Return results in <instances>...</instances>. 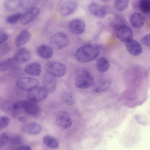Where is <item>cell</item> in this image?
Listing matches in <instances>:
<instances>
[{
	"instance_id": "obj_12",
	"label": "cell",
	"mask_w": 150,
	"mask_h": 150,
	"mask_svg": "<svg viewBox=\"0 0 150 150\" xmlns=\"http://www.w3.org/2000/svg\"><path fill=\"white\" fill-rule=\"evenodd\" d=\"M38 103L28 99L23 100V109L28 114L32 115H36L39 114L40 109Z\"/></svg>"
},
{
	"instance_id": "obj_16",
	"label": "cell",
	"mask_w": 150,
	"mask_h": 150,
	"mask_svg": "<svg viewBox=\"0 0 150 150\" xmlns=\"http://www.w3.org/2000/svg\"><path fill=\"white\" fill-rule=\"evenodd\" d=\"M22 130L28 134L35 135L39 134L42 131L41 126L38 123L31 122L27 123L22 127Z\"/></svg>"
},
{
	"instance_id": "obj_2",
	"label": "cell",
	"mask_w": 150,
	"mask_h": 150,
	"mask_svg": "<svg viewBox=\"0 0 150 150\" xmlns=\"http://www.w3.org/2000/svg\"><path fill=\"white\" fill-rule=\"evenodd\" d=\"M94 83V78L93 76L86 69L81 68L76 71L75 84L77 88L86 89L92 86Z\"/></svg>"
},
{
	"instance_id": "obj_10",
	"label": "cell",
	"mask_w": 150,
	"mask_h": 150,
	"mask_svg": "<svg viewBox=\"0 0 150 150\" xmlns=\"http://www.w3.org/2000/svg\"><path fill=\"white\" fill-rule=\"evenodd\" d=\"M77 6L74 0H66L61 4L59 9V13L64 16H67L72 14L76 10Z\"/></svg>"
},
{
	"instance_id": "obj_23",
	"label": "cell",
	"mask_w": 150,
	"mask_h": 150,
	"mask_svg": "<svg viewBox=\"0 0 150 150\" xmlns=\"http://www.w3.org/2000/svg\"><path fill=\"white\" fill-rule=\"evenodd\" d=\"M43 142L47 147L52 149H56L59 146L58 141L54 137L49 135L44 136L42 139Z\"/></svg>"
},
{
	"instance_id": "obj_4",
	"label": "cell",
	"mask_w": 150,
	"mask_h": 150,
	"mask_svg": "<svg viewBox=\"0 0 150 150\" xmlns=\"http://www.w3.org/2000/svg\"><path fill=\"white\" fill-rule=\"evenodd\" d=\"M45 69L47 73L56 78L64 76L67 70L66 67L64 64L54 61L47 63Z\"/></svg>"
},
{
	"instance_id": "obj_18",
	"label": "cell",
	"mask_w": 150,
	"mask_h": 150,
	"mask_svg": "<svg viewBox=\"0 0 150 150\" xmlns=\"http://www.w3.org/2000/svg\"><path fill=\"white\" fill-rule=\"evenodd\" d=\"M40 64L36 62L30 63L27 65L25 69V72L28 75L33 76L39 75L41 71Z\"/></svg>"
},
{
	"instance_id": "obj_35",
	"label": "cell",
	"mask_w": 150,
	"mask_h": 150,
	"mask_svg": "<svg viewBox=\"0 0 150 150\" xmlns=\"http://www.w3.org/2000/svg\"><path fill=\"white\" fill-rule=\"evenodd\" d=\"M9 141L12 144L16 146L21 145L23 142L22 137L20 135L14 136L9 139Z\"/></svg>"
},
{
	"instance_id": "obj_29",
	"label": "cell",
	"mask_w": 150,
	"mask_h": 150,
	"mask_svg": "<svg viewBox=\"0 0 150 150\" xmlns=\"http://www.w3.org/2000/svg\"><path fill=\"white\" fill-rule=\"evenodd\" d=\"M13 103L8 101L4 100L0 103V107L4 112L13 115Z\"/></svg>"
},
{
	"instance_id": "obj_5",
	"label": "cell",
	"mask_w": 150,
	"mask_h": 150,
	"mask_svg": "<svg viewBox=\"0 0 150 150\" xmlns=\"http://www.w3.org/2000/svg\"><path fill=\"white\" fill-rule=\"evenodd\" d=\"M39 84V82L37 79L29 77H21L16 82V86L18 88L28 91L38 86Z\"/></svg>"
},
{
	"instance_id": "obj_40",
	"label": "cell",
	"mask_w": 150,
	"mask_h": 150,
	"mask_svg": "<svg viewBox=\"0 0 150 150\" xmlns=\"http://www.w3.org/2000/svg\"><path fill=\"white\" fill-rule=\"evenodd\" d=\"M101 0V1H107L108 0Z\"/></svg>"
},
{
	"instance_id": "obj_14",
	"label": "cell",
	"mask_w": 150,
	"mask_h": 150,
	"mask_svg": "<svg viewBox=\"0 0 150 150\" xmlns=\"http://www.w3.org/2000/svg\"><path fill=\"white\" fill-rule=\"evenodd\" d=\"M125 46L128 52L133 56H139L142 52V48L141 45L132 39L126 42Z\"/></svg>"
},
{
	"instance_id": "obj_8",
	"label": "cell",
	"mask_w": 150,
	"mask_h": 150,
	"mask_svg": "<svg viewBox=\"0 0 150 150\" xmlns=\"http://www.w3.org/2000/svg\"><path fill=\"white\" fill-rule=\"evenodd\" d=\"M42 83L43 87L48 93L52 94L55 92L57 86L56 77L46 73L43 76Z\"/></svg>"
},
{
	"instance_id": "obj_21",
	"label": "cell",
	"mask_w": 150,
	"mask_h": 150,
	"mask_svg": "<svg viewBox=\"0 0 150 150\" xmlns=\"http://www.w3.org/2000/svg\"><path fill=\"white\" fill-rule=\"evenodd\" d=\"M144 16L139 13H135L132 14L130 17V22L132 25L136 29L141 28L144 23Z\"/></svg>"
},
{
	"instance_id": "obj_22",
	"label": "cell",
	"mask_w": 150,
	"mask_h": 150,
	"mask_svg": "<svg viewBox=\"0 0 150 150\" xmlns=\"http://www.w3.org/2000/svg\"><path fill=\"white\" fill-rule=\"evenodd\" d=\"M18 63L14 56L4 60L0 62V71H4L14 68Z\"/></svg>"
},
{
	"instance_id": "obj_20",
	"label": "cell",
	"mask_w": 150,
	"mask_h": 150,
	"mask_svg": "<svg viewBox=\"0 0 150 150\" xmlns=\"http://www.w3.org/2000/svg\"><path fill=\"white\" fill-rule=\"evenodd\" d=\"M14 57L18 63H24L30 60L31 54L27 49L22 48L18 50Z\"/></svg>"
},
{
	"instance_id": "obj_34",
	"label": "cell",
	"mask_w": 150,
	"mask_h": 150,
	"mask_svg": "<svg viewBox=\"0 0 150 150\" xmlns=\"http://www.w3.org/2000/svg\"><path fill=\"white\" fill-rule=\"evenodd\" d=\"M10 122V119L7 116H2L0 117V131L6 128Z\"/></svg>"
},
{
	"instance_id": "obj_13",
	"label": "cell",
	"mask_w": 150,
	"mask_h": 150,
	"mask_svg": "<svg viewBox=\"0 0 150 150\" xmlns=\"http://www.w3.org/2000/svg\"><path fill=\"white\" fill-rule=\"evenodd\" d=\"M85 28L84 22L82 20L77 19L71 22L69 25V28L73 34L80 35L84 32Z\"/></svg>"
},
{
	"instance_id": "obj_27",
	"label": "cell",
	"mask_w": 150,
	"mask_h": 150,
	"mask_svg": "<svg viewBox=\"0 0 150 150\" xmlns=\"http://www.w3.org/2000/svg\"><path fill=\"white\" fill-rule=\"evenodd\" d=\"M111 82L109 80H105L99 83L95 88L94 91L97 92H103L107 91L110 88Z\"/></svg>"
},
{
	"instance_id": "obj_37",
	"label": "cell",
	"mask_w": 150,
	"mask_h": 150,
	"mask_svg": "<svg viewBox=\"0 0 150 150\" xmlns=\"http://www.w3.org/2000/svg\"><path fill=\"white\" fill-rule=\"evenodd\" d=\"M8 37V34L6 32L0 30V44L6 41Z\"/></svg>"
},
{
	"instance_id": "obj_7",
	"label": "cell",
	"mask_w": 150,
	"mask_h": 150,
	"mask_svg": "<svg viewBox=\"0 0 150 150\" xmlns=\"http://www.w3.org/2000/svg\"><path fill=\"white\" fill-rule=\"evenodd\" d=\"M115 31L117 38L122 42H126L132 38V30L126 24L120 26Z\"/></svg>"
},
{
	"instance_id": "obj_19",
	"label": "cell",
	"mask_w": 150,
	"mask_h": 150,
	"mask_svg": "<svg viewBox=\"0 0 150 150\" xmlns=\"http://www.w3.org/2000/svg\"><path fill=\"white\" fill-rule=\"evenodd\" d=\"M36 53L42 58L48 59L52 56L53 51L51 47L47 45H43L38 47L36 50Z\"/></svg>"
},
{
	"instance_id": "obj_17",
	"label": "cell",
	"mask_w": 150,
	"mask_h": 150,
	"mask_svg": "<svg viewBox=\"0 0 150 150\" xmlns=\"http://www.w3.org/2000/svg\"><path fill=\"white\" fill-rule=\"evenodd\" d=\"M31 35L27 29L22 30L16 37L15 44L16 47H20L26 44L30 39Z\"/></svg>"
},
{
	"instance_id": "obj_31",
	"label": "cell",
	"mask_w": 150,
	"mask_h": 150,
	"mask_svg": "<svg viewBox=\"0 0 150 150\" xmlns=\"http://www.w3.org/2000/svg\"><path fill=\"white\" fill-rule=\"evenodd\" d=\"M129 0H115V6L120 11L125 10L127 7Z\"/></svg>"
},
{
	"instance_id": "obj_32",
	"label": "cell",
	"mask_w": 150,
	"mask_h": 150,
	"mask_svg": "<svg viewBox=\"0 0 150 150\" xmlns=\"http://www.w3.org/2000/svg\"><path fill=\"white\" fill-rule=\"evenodd\" d=\"M22 14L21 13H18L9 16L6 18V21L9 24L16 23L20 21Z\"/></svg>"
},
{
	"instance_id": "obj_26",
	"label": "cell",
	"mask_w": 150,
	"mask_h": 150,
	"mask_svg": "<svg viewBox=\"0 0 150 150\" xmlns=\"http://www.w3.org/2000/svg\"><path fill=\"white\" fill-rule=\"evenodd\" d=\"M98 70L101 72H105L109 69L110 63L109 61L104 57H100L98 59L96 62Z\"/></svg>"
},
{
	"instance_id": "obj_9",
	"label": "cell",
	"mask_w": 150,
	"mask_h": 150,
	"mask_svg": "<svg viewBox=\"0 0 150 150\" xmlns=\"http://www.w3.org/2000/svg\"><path fill=\"white\" fill-rule=\"evenodd\" d=\"M56 122L61 128L67 129L70 128L72 125V121L68 114L64 111L59 112L56 117Z\"/></svg>"
},
{
	"instance_id": "obj_6",
	"label": "cell",
	"mask_w": 150,
	"mask_h": 150,
	"mask_svg": "<svg viewBox=\"0 0 150 150\" xmlns=\"http://www.w3.org/2000/svg\"><path fill=\"white\" fill-rule=\"evenodd\" d=\"M48 93L43 87L38 86L28 91V99L38 103L45 100L47 97Z\"/></svg>"
},
{
	"instance_id": "obj_38",
	"label": "cell",
	"mask_w": 150,
	"mask_h": 150,
	"mask_svg": "<svg viewBox=\"0 0 150 150\" xmlns=\"http://www.w3.org/2000/svg\"><path fill=\"white\" fill-rule=\"evenodd\" d=\"M18 150H30L31 149V147L27 145H21L19 146L17 149Z\"/></svg>"
},
{
	"instance_id": "obj_36",
	"label": "cell",
	"mask_w": 150,
	"mask_h": 150,
	"mask_svg": "<svg viewBox=\"0 0 150 150\" xmlns=\"http://www.w3.org/2000/svg\"><path fill=\"white\" fill-rule=\"evenodd\" d=\"M141 42L144 45L148 47L150 45V34L143 37L141 39Z\"/></svg>"
},
{
	"instance_id": "obj_28",
	"label": "cell",
	"mask_w": 150,
	"mask_h": 150,
	"mask_svg": "<svg viewBox=\"0 0 150 150\" xmlns=\"http://www.w3.org/2000/svg\"><path fill=\"white\" fill-rule=\"evenodd\" d=\"M38 1V0H21V7L23 10L27 11L35 7Z\"/></svg>"
},
{
	"instance_id": "obj_1",
	"label": "cell",
	"mask_w": 150,
	"mask_h": 150,
	"mask_svg": "<svg viewBox=\"0 0 150 150\" xmlns=\"http://www.w3.org/2000/svg\"><path fill=\"white\" fill-rule=\"evenodd\" d=\"M99 53V50L96 45L87 44L81 47L76 51L75 57L78 62L86 63L95 59Z\"/></svg>"
},
{
	"instance_id": "obj_15",
	"label": "cell",
	"mask_w": 150,
	"mask_h": 150,
	"mask_svg": "<svg viewBox=\"0 0 150 150\" xmlns=\"http://www.w3.org/2000/svg\"><path fill=\"white\" fill-rule=\"evenodd\" d=\"M88 10L95 17L99 18H103L106 15L105 8L102 6L94 1L89 5Z\"/></svg>"
},
{
	"instance_id": "obj_24",
	"label": "cell",
	"mask_w": 150,
	"mask_h": 150,
	"mask_svg": "<svg viewBox=\"0 0 150 150\" xmlns=\"http://www.w3.org/2000/svg\"><path fill=\"white\" fill-rule=\"evenodd\" d=\"M21 0H5L4 7L7 11L11 12L18 9L21 7Z\"/></svg>"
},
{
	"instance_id": "obj_25",
	"label": "cell",
	"mask_w": 150,
	"mask_h": 150,
	"mask_svg": "<svg viewBox=\"0 0 150 150\" xmlns=\"http://www.w3.org/2000/svg\"><path fill=\"white\" fill-rule=\"evenodd\" d=\"M60 97L62 101L66 105H72L75 102V97L73 94L70 92H65L62 93Z\"/></svg>"
},
{
	"instance_id": "obj_11",
	"label": "cell",
	"mask_w": 150,
	"mask_h": 150,
	"mask_svg": "<svg viewBox=\"0 0 150 150\" xmlns=\"http://www.w3.org/2000/svg\"><path fill=\"white\" fill-rule=\"evenodd\" d=\"M40 12L39 9L35 7L26 11L23 14L20 21L23 25H26L33 21L38 15Z\"/></svg>"
},
{
	"instance_id": "obj_39",
	"label": "cell",
	"mask_w": 150,
	"mask_h": 150,
	"mask_svg": "<svg viewBox=\"0 0 150 150\" xmlns=\"http://www.w3.org/2000/svg\"><path fill=\"white\" fill-rule=\"evenodd\" d=\"M18 119L19 121L21 122H25L26 121V118L25 116H20L18 117Z\"/></svg>"
},
{
	"instance_id": "obj_33",
	"label": "cell",
	"mask_w": 150,
	"mask_h": 150,
	"mask_svg": "<svg viewBox=\"0 0 150 150\" xmlns=\"http://www.w3.org/2000/svg\"><path fill=\"white\" fill-rule=\"evenodd\" d=\"M9 140V138L7 134L2 133L0 134V148L5 147Z\"/></svg>"
},
{
	"instance_id": "obj_3",
	"label": "cell",
	"mask_w": 150,
	"mask_h": 150,
	"mask_svg": "<svg viewBox=\"0 0 150 150\" xmlns=\"http://www.w3.org/2000/svg\"><path fill=\"white\" fill-rule=\"evenodd\" d=\"M69 43V38L64 33L59 32L55 33L50 37L49 44L51 47L56 50H62L67 47Z\"/></svg>"
},
{
	"instance_id": "obj_30",
	"label": "cell",
	"mask_w": 150,
	"mask_h": 150,
	"mask_svg": "<svg viewBox=\"0 0 150 150\" xmlns=\"http://www.w3.org/2000/svg\"><path fill=\"white\" fill-rule=\"evenodd\" d=\"M139 6L140 10L145 13H149L150 11V0H139Z\"/></svg>"
}]
</instances>
